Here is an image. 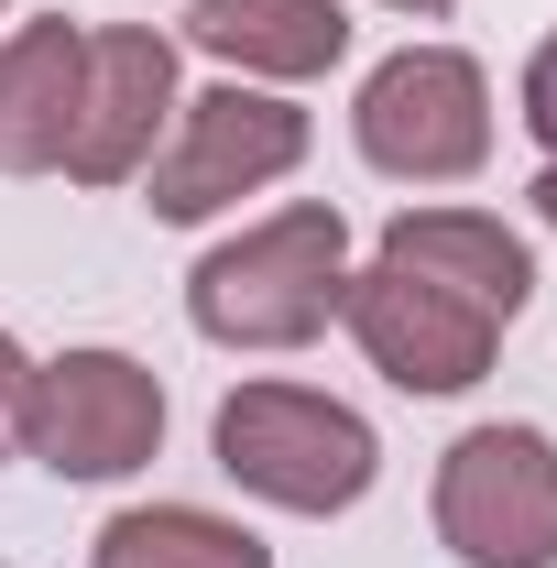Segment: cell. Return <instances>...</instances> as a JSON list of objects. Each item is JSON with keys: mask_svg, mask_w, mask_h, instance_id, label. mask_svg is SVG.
Returning a JSON list of instances; mask_svg holds the SVG:
<instances>
[{"mask_svg": "<svg viewBox=\"0 0 557 568\" xmlns=\"http://www.w3.org/2000/svg\"><path fill=\"white\" fill-rule=\"evenodd\" d=\"M340 295H350V219L328 197H295L186 274V317L219 351H306L340 328Z\"/></svg>", "mask_w": 557, "mask_h": 568, "instance_id": "1", "label": "cell"}, {"mask_svg": "<svg viewBox=\"0 0 557 568\" xmlns=\"http://www.w3.org/2000/svg\"><path fill=\"white\" fill-rule=\"evenodd\" d=\"M209 448H219V470L252 503H274V514H350L383 481L372 416H350L317 383H241V394H219Z\"/></svg>", "mask_w": 557, "mask_h": 568, "instance_id": "2", "label": "cell"}, {"mask_svg": "<svg viewBox=\"0 0 557 568\" xmlns=\"http://www.w3.org/2000/svg\"><path fill=\"white\" fill-rule=\"evenodd\" d=\"M306 164V110L284 99V88H252V77H230V88H198V99H175V132L153 142V164H142V209L175 219V230H198V219L241 209V197H263Z\"/></svg>", "mask_w": 557, "mask_h": 568, "instance_id": "3", "label": "cell"}, {"mask_svg": "<svg viewBox=\"0 0 557 568\" xmlns=\"http://www.w3.org/2000/svg\"><path fill=\"white\" fill-rule=\"evenodd\" d=\"M350 142L394 186H459V175L492 164V77L459 44H405V55H383L361 77Z\"/></svg>", "mask_w": 557, "mask_h": 568, "instance_id": "4", "label": "cell"}, {"mask_svg": "<svg viewBox=\"0 0 557 568\" xmlns=\"http://www.w3.org/2000/svg\"><path fill=\"white\" fill-rule=\"evenodd\" d=\"M437 547L459 568H557V437L470 426L437 459Z\"/></svg>", "mask_w": 557, "mask_h": 568, "instance_id": "5", "label": "cell"}, {"mask_svg": "<svg viewBox=\"0 0 557 568\" xmlns=\"http://www.w3.org/2000/svg\"><path fill=\"white\" fill-rule=\"evenodd\" d=\"M164 448V383L132 351H55L33 361V405H22V459H44L55 481H132Z\"/></svg>", "mask_w": 557, "mask_h": 568, "instance_id": "6", "label": "cell"}, {"mask_svg": "<svg viewBox=\"0 0 557 568\" xmlns=\"http://www.w3.org/2000/svg\"><path fill=\"white\" fill-rule=\"evenodd\" d=\"M164 132H175V33L99 22L88 33V67H77V121H67V164L55 175H77V186H132Z\"/></svg>", "mask_w": 557, "mask_h": 568, "instance_id": "7", "label": "cell"}, {"mask_svg": "<svg viewBox=\"0 0 557 568\" xmlns=\"http://www.w3.org/2000/svg\"><path fill=\"white\" fill-rule=\"evenodd\" d=\"M340 328L361 339V361L394 394H470L492 372V351H503V317H482V306H459V295H437L416 274H394V263L350 274Z\"/></svg>", "mask_w": 557, "mask_h": 568, "instance_id": "8", "label": "cell"}, {"mask_svg": "<svg viewBox=\"0 0 557 568\" xmlns=\"http://www.w3.org/2000/svg\"><path fill=\"white\" fill-rule=\"evenodd\" d=\"M372 263H394V274L437 284V295H459V306H482V317H525V295H536V252H525V230H503L492 209H405L383 230V252Z\"/></svg>", "mask_w": 557, "mask_h": 568, "instance_id": "9", "label": "cell"}, {"mask_svg": "<svg viewBox=\"0 0 557 568\" xmlns=\"http://www.w3.org/2000/svg\"><path fill=\"white\" fill-rule=\"evenodd\" d=\"M186 44L252 88H295L350 55V11L340 0H186Z\"/></svg>", "mask_w": 557, "mask_h": 568, "instance_id": "10", "label": "cell"}, {"mask_svg": "<svg viewBox=\"0 0 557 568\" xmlns=\"http://www.w3.org/2000/svg\"><path fill=\"white\" fill-rule=\"evenodd\" d=\"M77 67H88V22H11L0 33V175H55L77 121Z\"/></svg>", "mask_w": 557, "mask_h": 568, "instance_id": "11", "label": "cell"}, {"mask_svg": "<svg viewBox=\"0 0 557 568\" xmlns=\"http://www.w3.org/2000/svg\"><path fill=\"white\" fill-rule=\"evenodd\" d=\"M88 568H274V547L252 525L209 514V503H132V514L99 525Z\"/></svg>", "mask_w": 557, "mask_h": 568, "instance_id": "12", "label": "cell"}, {"mask_svg": "<svg viewBox=\"0 0 557 568\" xmlns=\"http://www.w3.org/2000/svg\"><path fill=\"white\" fill-rule=\"evenodd\" d=\"M514 121H525V132H536V142L557 153V33L536 44V55H525V88H514Z\"/></svg>", "mask_w": 557, "mask_h": 568, "instance_id": "13", "label": "cell"}, {"mask_svg": "<svg viewBox=\"0 0 557 568\" xmlns=\"http://www.w3.org/2000/svg\"><path fill=\"white\" fill-rule=\"evenodd\" d=\"M22 405H33V351L0 328V459H22Z\"/></svg>", "mask_w": 557, "mask_h": 568, "instance_id": "14", "label": "cell"}, {"mask_svg": "<svg viewBox=\"0 0 557 568\" xmlns=\"http://www.w3.org/2000/svg\"><path fill=\"white\" fill-rule=\"evenodd\" d=\"M525 197H536V219H547V230H557V153H547V164H536V186H525Z\"/></svg>", "mask_w": 557, "mask_h": 568, "instance_id": "15", "label": "cell"}, {"mask_svg": "<svg viewBox=\"0 0 557 568\" xmlns=\"http://www.w3.org/2000/svg\"><path fill=\"white\" fill-rule=\"evenodd\" d=\"M394 11H416V22H437V11H459V0H394Z\"/></svg>", "mask_w": 557, "mask_h": 568, "instance_id": "16", "label": "cell"}, {"mask_svg": "<svg viewBox=\"0 0 557 568\" xmlns=\"http://www.w3.org/2000/svg\"><path fill=\"white\" fill-rule=\"evenodd\" d=\"M0 11H11V0H0Z\"/></svg>", "mask_w": 557, "mask_h": 568, "instance_id": "17", "label": "cell"}]
</instances>
